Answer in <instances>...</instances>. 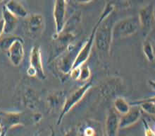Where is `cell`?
<instances>
[{"instance_id":"obj_10","label":"cell","mask_w":155,"mask_h":136,"mask_svg":"<svg viewBox=\"0 0 155 136\" xmlns=\"http://www.w3.org/2000/svg\"><path fill=\"white\" fill-rule=\"evenodd\" d=\"M142 111L137 106H131L128 113L119 118V129L127 128L133 126L140 119Z\"/></svg>"},{"instance_id":"obj_27","label":"cell","mask_w":155,"mask_h":136,"mask_svg":"<svg viewBox=\"0 0 155 136\" xmlns=\"http://www.w3.org/2000/svg\"><path fill=\"white\" fill-rule=\"evenodd\" d=\"M80 136H83V134H81V135H80Z\"/></svg>"},{"instance_id":"obj_14","label":"cell","mask_w":155,"mask_h":136,"mask_svg":"<svg viewBox=\"0 0 155 136\" xmlns=\"http://www.w3.org/2000/svg\"><path fill=\"white\" fill-rule=\"evenodd\" d=\"M2 19L4 23V33L10 34L16 29L18 23V18L8 12L6 9L3 7L2 9Z\"/></svg>"},{"instance_id":"obj_16","label":"cell","mask_w":155,"mask_h":136,"mask_svg":"<svg viewBox=\"0 0 155 136\" xmlns=\"http://www.w3.org/2000/svg\"><path fill=\"white\" fill-rule=\"evenodd\" d=\"M130 106H137L142 111L145 112L150 115L154 114V97H149L144 99H140L133 102H130Z\"/></svg>"},{"instance_id":"obj_5","label":"cell","mask_w":155,"mask_h":136,"mask_svg":"<svg viewBox=\"0 0 155 136\" xmlns=\"http://www.w3.org/2000/svg\"><path fill=\"white\" fill-rule=\"evenodd\" d=\"M140 29L143 32V36L147 37L152 31L154 24V6L153 4H149L140 9L138 14Z\"/></svg>"},{"instance_id":"obj_8","label":"cell","mask_w":155,"mask_h":136,"mask_svg":"<svg viewBox=\"0 0 155 136\" xmlns=\"http://www.w3.org/2000/svg\"><path fill=\"white\" fill-rule=\"evenodd\" d=\"M8 56L10 62L14 66H19L23 62L25 55L24 44L22 38L17 37L7 50Z\"/></svg>"},{"instance_id":"obj_12","label":"cell","mask_w":155,"mask_h":136,"mask_svg":"<svg viewBox=\"0 0 155 136\" xmlns=\"http://www.w3.org/2000/svg\"><path fill=\"white\" fill-rule=\"evenodd\" d=\"M21 124V116L18 113H0V126L6 132L8 129Z\"/></svg>"},{"instance_id":"obj_22","label":"cell","mask_w":155,"mask_h":136,"mask_svg":"<svg viewBox=\"0 0 155 136\" xmlns=\"http://www.w3.org/2000/svg\"><path fill=\"white\" fill-rule=\"evenodd\" d=\"M136 1H137V0H118V2L120 4V5H121L122 6L128 7V6H130L131 5L132 2L133 3V2Z\"/></svg>"},{"instance_id":"obj_15","label":"cell","mask_w":155,"mask_h":136,"mask_svg":"<svg viewBox=\"0 0 155 136\" xmlns=\"http://www.w3.org/2000/svg\"><path fill=\"white\" fill-rule=\"evenodd\" d=\"M4 7L17 18H26L28 16L27 10L18 0H9Z\"/></svg>"},{"instance_id":"obj_7","label":"cell","mask_w":155,"mask_h":136,"mask_svg":"<svg viewBox=\"0 0 155 136\" xmlns=\"http://www.w3.org/2000/svg\"><path fill=\"white\" fill-rule=\"evenodd\" d=\"M28 74L31 77H37L40 79H45L46 77L43 68L42 54L39 46H34L31 50Z\"/></svg>"},{"instance_id":"obj_6","label":"cell","mask_w":155,"mask_h":136,"mask_svg":"<svg viewBox=\"0 0 155 136\" xmlns=\"http://www.w3.org/2000/svg\"><path fill=\"white\" fill-rule=\"evenodd\" d=\"M66 0H55L54 6L53 16L55 24V37L64 31L66 23V12H67Z\"/></svg>"},{"instance_id":"obj_1","label":"cell","mask_w":155,"mask_h":136,"mask_svg":"<svg viewBox=\"0 0 155 136\" xmlns=\"http://www.w3.org/2000/svg\"><path fill=\"white\" fill-rule=\"evenodd\" d=\"M114 8L115 6L114 5L113 3H109L106 6H105L104 11H103L102 14H100V16L98 19V21H97L95 25H94L93 29H92L91 33H90L88 39L84 43L81 48H80L78 53H77V55L76 58H75L71 70H73V69L81 68L82 66L85 64L87 60L89 59L90 56L91 55L92 53V47H93V44L94 43L95 33L97 30L98 29V26H100L101 22H102L103 20H104L107 16H109L111 14H112L114 12Z\"/></svg>"},{"instance_id":"obj_23","label":"cell","mask_w":155,"mask_h":136,"mask_svg":"<svg viewBox=\"0 0 155 136\" xmlns=\"http://www.w3.org/2000/svg\"><path fill=\"white\" fill-rule=\"evenodd\" d=\"M67 2H71L76 4H89L90 2H92L93 0H66Z\"/></svg>"},{"instance_id":"obj_21","label":"cell","mask_w":155,"mask_h":136,"mask_svg":"<svg viewBox=\"0 0 155 136\" xmlns=\"http://www.w3.org/2000/svg\"><path fill=\"white\" fill-rule=\"evenodd\" d=\"M143 124L144 127H145V136H155L154 129L150 126L145 120H143Z\"/></svg>"},{"instance_id":"obj_13","label":"cell","mask_w":155,"mask_h":136,"mask_svg":"<svg viewBox=\"0 0 155 136\" xmlns=\"http://www.w3.org/2000/svg\"><path fill=\"white\" fill-rule=\"evenodd\" d=\"M28 28L33 35H38L41 33L44 26V18L42 14H33L28 15Z\"/></svg>"},{"instance_id":"obj_9","label":"cell","mask_w":155,"mask_h":136,"mask_svg":"<svg viewBox=\"0 0 155 136\" xmlns=\"http://www.w3.org/2000/svg\"><path fill=\"white\" fill-rule=\"evenodd\" d=\"M77 47L75 45L71 44L68 45L67 48L64 55L61 56L59 60V68L61 72H63L64 75L69 74L71 70L73 64L76 58L77 53H76Z\"/></svg>"},{"instance_id":"obj_19","label":"cell","mask_w":155,"mask_h":136,"mask_svg":"<svg viewBox=\"0 0 155 136\" xmlns=\"http://www.w3.org/2000/svg\"><path fill=\"white\" fill-rule=\"evenodd\" d=\"M18 36H8V37L0 38V50L1 51H5L9 48V47L12 45L13 42L16 39Z\"/></svg>"},{"instance_id":"obj_17","label":"cell","mask_w":155,"mask_h":136,"mask_svg":"<svg viewBox=\"0 0 155 136\" xmlns=\"http://www.w3.org/2000/svg\"><path fill=\"white\" fill-rule=\"evenodd\" d=\"M130 105L124 97L118 96L114 100V111L120 116L124 115L128 113L130 109Z\"/></svg>"},{"instance_id":"obj_18","label":"cell","mask_w":155,"mask_h":136,"mask_svg":"<svg viewBox=\"0 0 155 136\" xmlns=\"http://www.w3.org/2000/svg\"><path fill=\"white\" fill-rule=\"evenodd\" d=\"M143 53L145 55L146 59L150 62H153L154 60V48L152 42L150 40L146 39L143 43Z\"/></svg>"},{"instance_id":"obj_3","label":"cell","mask_w":155,"mask_h":136,"mask_svg":"<svg viewBox=\"0 0 155 136\" xmlns=\"http://www.w3.org/2000/svg\"><path fill=\"white\" fill-rule=\"evenodd\" d=\"M140 29L138 16L126 17L114 23L112 39L118 40L128 38L135 34Z\"/></svg>"},{"instance_id":"obj_26","label":"cell","mask_w":155,"mask_h":136,"mask_svg":"<svg viewBox=\"0 0 155 136\" xmlns=\"http://www.w3.org/2000/svg\"><path fill=\"white\" fill-rule=\"evenodd\" d=\"M4 0H0V3H2V2H4Z\"/></svg>"},{"instance_id":"obj_25","label":"cell","mask_w":155,"mask_h":136,"mask_svg":"<svg viewBox=\"0 0 155 136\" xmlns=\"http://www.w3.org/2000/svg\"><path fill=\"white\" fill-rule=\"evenodd\" d=\"M6 132H5V131H3V132L2 133V134L0 135V136H6Z\"/></svg>"},{"instance_id":"obj_2","label":"cell","mask_w":155,"mask_h":136,"mask_svg":"<svg viewBox=\"0 0 155 136\" xmlns=\"http://www.w3.org/2000/svg\"><path fill=\"white\" fill-rule=\"evenodd\" d=\"M113 14V13H112ZM111 14L103 20L97 30L94 38L97 49L101 53H109L112 43V28L114 26Z\"/></svg>"},{"instance_id":"obj_20","label":"cell","mask_w":155,"mask_h":136,"mask_svg":"<svg viewBox=\"0 0 155 136\" xmlns=\"http://www.w3.org/2000/svg\"><path fill=\"white\" fill-rule=\"evenodd\" d=\"M90 76H91V70H90L89 67H84V65L82 66L81 70H80L78 80L83 82L87 81L90 78Z\"/></svg>"},{"instance_id":"obj_11","label":"cell","mask_w":155,"mask_h":136,"mask_svg":"<svg viewBox=\"0 0 155 136\" xmlns=\"http://www.w3.org/2000/svg\"><path fill=\"white\" fill-rule=\"evenodd\" d=\"M119 116L114 110L108 112L105 122L104 136H117L119 129Z\"/></svg>"},{"instance_id":"obj_24","label":"cell","mask_w":155,"mask_h":136,"mask_svg":"<svg viewBox=\"0 0 155 136\" xmlns=\"http://www.w3.org/2000/svg\"><path fill=\"white\" fill-rule=\"evenodd\" d=\"M4 23L3 19H0V38H2V35L4 34Z\"/></svg>"},{"instance_id":"obj_4","label":"cell","mask_w":155,"mask_h":136,"mask_svg":"<svg viewBox=\"0 0 155 136\" xmlns=\"http://www.w3.org/2000/svg\"><path fill=\"white\" fill-rule=\"evenodd\" d=\"M92 87V84L91 82H86L84 84L83 86L80 87L78 89L75 90L68 97L67 99L65 101V103L63 106H62V109L60 113L59 119H58L57 124H60L63 120L66 114L74 108L75 106L77 105L83 97L85 96L88 91L91 89Z\"/></svg>"}]
</instances>
